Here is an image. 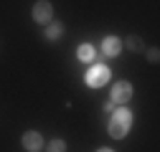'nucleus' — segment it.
Returning a JSON list of instances; mask_svg holds the SVG:
<instances>
[{"instance_id": "nucleus-1", "label": "nucleus", "mask_w": 160, "mask_h": 152, "mask_svg": "<svg viewBox=\"0 0 160 152\" xmlns=\"http://www.w3.org/2000/svg\"><path fill=\"white\" fill-rule=\"evenodd\" d=\"M130 127H132V112H127V109H117L114 117H112L109 124H107V132H109L114 140H122L127 132H130Z\"/></svg>"}, {"instance_id": "nucleus-2", "label": "nucleus", "mask_w": 160, "mask_h": 152, "mask_svg": "<svg viewBox=\"0 0 160 152\" xmlns=\"http://www.w3.org/2000/svg\"><path fill=\"white\" fill-rule=\"evenodd\" d=\"M109 69L107 66H92L89 69V74H87V84L89 86H104L107 81H109Z\"/></svg>"}, {"instance_id": "nucleus-3", "label": "nucleus", "mask_w": 160, "mask_h": 152, "mask_svg": "<svg viewBox=\"0 0 160 152\" xmlns=\"http://www.w3.org/2000/svg\"><path fill=\"white\" fill-rule=\"evenodd\" d=\"M132 99V84L130 81H117L112 86V102L114 104H127Z\"/></svg>"}, {"instance_id": "nucleus-4", "label": "nucleus", "mask_w": 160, "mask_h": 152, "mask_svg": "<svg viewBox=\"0 0 160 152\" xmlns=\"http://www.w3.org/2000/svg\"><path fill=\"white\" fill-rule=\"evenodd\" d=\"M51 15H53V5L48 0H38L33 5V21L36 23H51Z\"/></svg>"}, {"instance_id": "nucleus-5", "label": "nucleus", "mask_w": 160, "mask_h": 152, "mask_svg": "<svg viewBox=\"0 0 160 152\" xmlns=\"http://www.w3.org/2000/svg\"><path fill=\"white\" fill-rule=\"evenodd\" d=\"M23 147L28 150V152H38V150H41L43 147V137L41 135H38V132H26V135H23Z\"/></svg>"}, {"instance_id": "nucleus-6", "label": "nucleus", "mask_w": 160, "mask_h": 152, "mask_svg": "<svg viewBox=\"0 0 160 152\" xmlns=\"http://www.w3.org/2000/svg\"><path fill=\"white\" fill-rule=\"evenodd\" d=\"M102 51H104V56H117L119 51H122V41L114 38V36H107L102 41Z\"/></svg>"}, {"instance_id": "nucleus-7", "label": "nucleus", "mask_w": 160, "mask_h": 152, "mask_svg": "<svg viewBox=\"0 0 160 152\" xmlns=\"http://www.w3.org/2000/svg\"><path fill=\"white\" fill-rule=\"evenodd\" d=\"M76 56H79V61L92 64V61H94V46H92V43H82V46L76 48Z\"/></svg>"}, {"instance_id": "nucleus-8", "label": "nucleus", "mask_w": 160, "mask_h": 152, "mask_svg": "<svg viewBox=\"0 0 160 152\" xmlns=\"http://www.w3.org/2000/svg\"><path fill=\"white\" fill-rule=\"evenodd\" d=\"M61 33H64V26H61V23H48V31H46V38H48V41H56Z\"/></svg>"}, {"instance_id": "nucleus-9", "label": "nucleus", "mask_w": 160, "mask_h": 152, "mask_svg": "<svg viewBox=\"0 0 160 152\" xmlns=\"http://www.w3.org/2000/svg\"><path fill=\"white\" fill-rule=\"evenodd\" d=\"M66 150V142L64 140H51L48 142V152H64Z\"/></svg>"}, {"instance_id": "nucleus-10", "label": "nucleus", "mask_w": 160, "mask_h": 152, "mask_svg": "<svg viewBox=\"0 0 160 152\" xmlns=\"http://www.w3.org/2000/svg\"><path fill=\"white\" fill-rule=\"evenodd\" d=\"M127 48H132V51H142V41H140L137 36H130V38H127Z\"/></svg>"}, {"instance_id": "nucleus-11", "label": "nucleus", "mask_w": 160, "mask_h": 152, "mask_svg": "<svg viewBox=\"0 0 160 152\" xmlns=\"http://www.w3.org/2000/svg\"><path fill=\"white\" fill-rule=\"evenodd\" d=\"M158 59H160V53H158V48H150V51H148V61L158 64Z\"/></svg>"}, {"instance_id": "nucleus-12", "label": "nucleus", "mask_w": 160, "mask_h": 152, "mask_svg": "<svg viewBox=\"0 0 160 152\" xmlns=\"http://www.w3.org/2000/svg\"><path fill=\"white\" fill-rule=\"evenodd\" d=\"M114 107H117L114 102H107V104H104V112H114Z\"/></svg>"}, {"instance_id": "nucleus-13", "label": "nucleus", "mask_w": 160, "mask_h": 152, "mask_svg": "<svg viewBox=\"0 0 160 152\" xmlns=\"http://www.w3.org/2000/svg\"><path fill=\"white\" fill-rule=\"evenodd\" d=\"M97 152H112V150H107V147H102V150H97Z\"/></svg>"}]
</instances>
